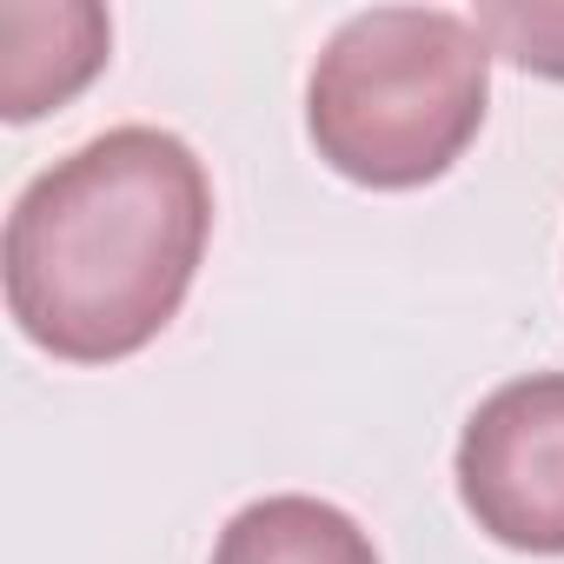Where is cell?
<instances>
[{
    "mask_svg": "<svg viewBox=\"0 0 564 564\" xmlns=\"http://www.w3.org/2000/svg\"><path fill=\"white\" fill-rule=\"evenodd\" d=\"M213 239V180L180 133L113 127L28 180L8 213V313L67 359L147 352L186 306Z\"/></svg>",
    "mask_w": 564,
    "mask_h": 564,
    "instance_id": "6da1fadb",
    "label": "cell"
},
{
    "mask_svg": "<svg viewBox=\"0 0 564 564\" xmlns=\"http://www.w3.org/2000/svg\"><path fill=\"white\" fill-rule=\"evenodd\" d=\"M491 47L452 8L352 14L313 61L306 133L319 160L372 193L445 180L485 127Z\"/></svg>",
    "mask_w": 564,
    "mask_h": 564,
    "instance_id": "7a4b0ae2",
    "label": "cell"
},
{
    "mask_svg": "<svg viewBox=\"0 0 564 564\" xmlns=\"http://www.w3.org/2000/svg\"><path fill=\"white\" fill-rule=\"evenodd\" d=\"M458 498L491 544L564 557V372L511 379L465 419Z\"/></svg>",
    "mask_w": 564,
    "mask_h": 564,
    "instance_id": "3957f363",
    "label": "cell"
},
{
    "mask_svg": "<svg viewBox=\"0 0 564 564\" xmlns=\"http://www.w3.org/2000/svg\"><path fill=\"white\" fill-rule=\"evenodd\" d=\"M113 47V21L94 0H8L0 8V113L41 120L67 107Z\"/></svg>",
    "mask_w": 564,
    "mask_h": 564,
    "instance_id": "277c9868",
    "label": "cell"
},
{
    "mask_svg": "<svg viewBox=\"0 0 564 564\" xmlns=\"http://www.w3.org/2000/svg\"><path fill=\"white\" fill-rule=\"evenodd\" d=\"M213 564H379L372 531L306 491H272L226 518Z\"/></svg>",
    "mask_w": 564,
    "mask_h": 564,
    "instance_id": "5b68a950",
    "label": "cell"
},
{
    "mask_svg": "<svg viewBox=\"0 0 564 564\" xmlns=\"http://www.w3.org/2000/svg\"><path fill=\"white\" fill-rule=\"evenodd\" d=\"M471 28L511 67L538 80H564V0H485Z\"/></svg>",
    "mask_w": 564,
    "mask_h": 564,
    "instance_id": "8992f818",
    "label": "cell"
}]
</instances>
